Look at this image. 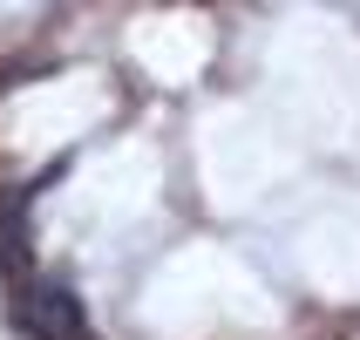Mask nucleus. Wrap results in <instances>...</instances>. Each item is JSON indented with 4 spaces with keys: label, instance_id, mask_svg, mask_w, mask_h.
<instances>
[{
    "label": "nucleus",
    "instance_id": "obj_2",
    "mask_svg": "<svg viewBox=\"0 0 360 340\" xmlns=\"http://www.w3.org/2000/svg\"><path fill=\"white\" fill-rule=\"evenodd\" d=\"M20 211H27V198H0V265H14V252H20Z\"/></svg>",
    "mask_w": 360,
    "mask_h": 340
},
{
    "label": "nucleus",
    "instance_id": "obj_1",
    "mask_svg": "<svg viewBox=\"0 0 360 340\" xmlns=\"http://www.w3.org/2000/svg\"><path fill=\"white\" fill-rule=\"evenodd\" d=\"M14 320H20L27 340H96L82 300L68 293V286H55V279H27L20 286L14 293Z\"/></svg>",
    "mask_w": 360,
    "mask_h": 340
}]
</instances>
